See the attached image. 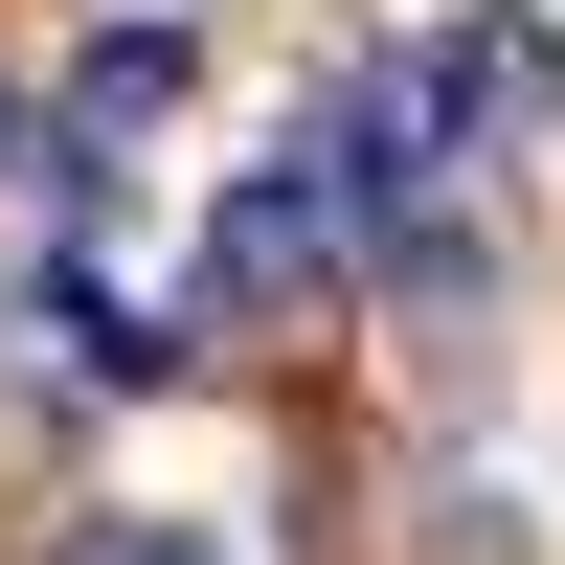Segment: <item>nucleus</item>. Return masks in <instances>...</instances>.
<instances>
[{
    "instance_id": "obj_1",
    "label": "nucleus",
    "mask_w": 565,
    "mask_h": 565,
    "mask_svg": "<svg viewBox=\"0 0 565 565\" xmlns=\"http://www.w3.org/2000/svg\"><path fill=\"white\" fill-rule=\"evenodd\" d=\"M340 249H362L340 181H317V159H249V181H226V226H204V317H295Z\"/></svg>"
},
{
    "instance_id": "obj_2",
    "label": "nucleus",
    "mask_w": 565,
    "mask_h": 565,
    "mask_svg": "<svg viewBox=\"0 0 565 565\" xmlns=\"http://www.w3.org/2000/svg\"><path fill=\"white\" fill-rule=\"evenodd\" d=\"M543 90H565V68H543V23H521V0H476V23H452L430 68H407V114H430V159H498V136H521Z\"/></svg>"
},
{
    "instance_id": "obj_3",
    "label": "nucleus",
    "mask_w": 565,
    "mask_h": 565,
    "mask_svg": "<svg viewBox=\"0 0 565 565\" xmlns=\"http://www.w3.org/2000/svg\"><path fill=\"white\" fill-rule=\"evenodd\" d=\"M181 68H204V45H181V23H114V45H90V68H68V159H136V136L181 114Z\"/></svg>"
},
{
    "instance_id": "obj_4",
    "label": "nucleus",
    "mask_w": 565,
    "mask_h": 565,
    "mask_svg": "<svg viewBox=\"0 0 565 565\" xmlns=\"http://www.w3.org/2000/svg\"><path fill=\"white\" fill-rule=\"evenodd\" d=\"M68 565H226V521H90Z\"/></svg>"
}]
</instances>
